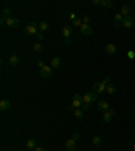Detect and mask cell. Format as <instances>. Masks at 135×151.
Masks as SVG:
<instances>
[{"mask_svg":"<svg viewBox=\"0 0 135 151\" xmlns=\"http://www.w3.org/2000/svg\"><path fill=\"white\" fill-rule=\"evenodd\" d=\"M24 32L27 35H36L39 32V27H38V24L35 22H30L24 26Z\"/></svg>","mask_w":135,"mask_h":151,"instance_id":"obj_1","label":"cell"},{"mask_svg":"<svg viewBox=\"0 0 135 151\" xmlns=\"http://www.w3.org/2000/svg\"><path fill=\"white\" fill-rule=\"evenodd\" d=\"M82 100L84 102H88V104H93L95 101H97V94L95 93V92H88L82 96Z\"/></svg>","mask_w":135,"mask_h":151,"instance_id":"obj_2","label":"cell"},{"mask_svg":"<svg viewBox=\"0 0 135 151\" xmlns=\"http://www.w3.org/2000/svg\"><path fill=\"white\" fill-rule=\"evenodd\" d=\"M84 104V100H82V96L80 94H73L72 98V107L73 108H81Z\"/></svg>","mask_w":135,"mask_h":151,"instance_id":"obj_3","label":"cell"},{"mask_svg":"<svg viewBox=\"0 0 135 151\" xmlns=\"http://www.w3.org/2000/svg\"><path fill=\"white\" fill-rule=\"evenodd\" d=\"M104 115H103V120L105 121V123H109L111 120H112V117L115 115H116V111L113 109V108H109L108 111H105V112H103Z\"/></svg>","mask_w":135,"mask_h":151,"instance_id":"obj_4","label":"cell"},{"mask_svg":"<svg viewBox=\"0 0 135 151\" xmlns=\"http://www.w3.org/2000/svg\"><path fill=\"white\" fill-rule=\"evenodd\" d=\"M51 73H53V69L49 65H45V66L41 69V77L42 78H49L50 76H51Z\"/></svg>","mask_w":135,"mask_h":151,"instance_id":"obj_5","label":"cell"},{"mask_svg":"<svg viewBox=\"0 0 135 151\" xmlns=\"http://www.w3.org/2000/svg\"><path fill=\"white\" fill-rule=\"evenodd\" d=\"M107 89V85L101 84V82H95L93 84V92L96 94H100V93H104Z\"/></svg>","mask_w":135,"mask_h":151,"instance_id":"obj_6","label":"cell"},{"mask_svg":"<svg viewBox=\"0 0 135 151\" xmlns=\"http://www.w3.org/2000/svg\"><path fill=\"white\" fill-rule=\"evenodd\" d=\"M19 19L18 18H12V16H9L7 20H5V24L9 27V28H15V27L19 26Z\"/></svg>","mask_w":135,"mask_h":151,"instance_id":"obj_7","label":"cell"},{"mask_svg":"<svg viewBox=\"0 0 135 151\" xmlns=\"http://www.w3.org/2000/svg\"><path fill=\"white\" fill-rule=\"evenodd\" d=\"M80 28H81V32H82L84 35H86V36L92 35V32H93V28H92L90 24H84V23H82V26H81Z\"/></svg>","mask_w":135,"mask_h":151,"instance_id":"obj_8","label":"cell"},{"mask_svg":"<svg viewBox=\"0 0 135 151\" xmlns=\"http://www.w3.org/2000/svg\"><path fill=\"white\" fill-rule=\"evenodd\" d=\"M97 109H99L100 112H105L109 109V104H108L105 100H99L97 101Z\"/></svg>","mask_w":135,"mask_h":151,"instance_id":"obj_9","label":"cell"},{"mask_svg":"<svg viewBox=\"0 0 135 151\" xmlns=\"http://www.w3.org/2000/svg\"><path fill=\"white\" fill-rule=\"evenodd\" d=\"M65 148H66V151H76V140L73 138L68 139L65 143Z\"/></svg>","mask_w":135,"mask_h":151,"instance_id":"obj_10","label":"cell"},{"mask_svg":"<svg viewBox=\"0 0 135 151\" xmlns=\"http://www.w3.org/2000/svg\"><path fill=\"white\" fill-rule=\"evenodd\" d=\"M50 65H51V69H58L61 65H62V59L59 57H54V58H51V61H50Z\"/></svg>","mask_w":135,"mask_h":151,"instance_id":"obj_11","label":"cell"},{"mask_svg":"<svg viewBox=\"0 0 135 151\" xmlns=\"http://www.w3.org/2000/svg\"><path fill=\"white\" fill-rule=\"evenodd\" d=\"M122 26L126 27V28H131V27L134 26V19L131 18V16H124L123 22H122Z\"/></svg>","mask_w":135,"mask_h":151,"instance_id":"obj_12","label":"cell"},{"mask_svg":"<svg viewBox=\"0 0 135 151\" xmlns=\"http://www.w3.org/2000/svg\"><path fill=\"white\" fill-rule=\"evenodd\" d=\"M105 53L108 55H115L116 54V46L113 43H107L105 44Z\"/></svg>","mask_w":135,"mask_h":151,"instance_id":"obj_13","label":"cell"},{"mask_svg":"<svg viewBox=\"0 0 135 151\" xmlns=\"http://www.w3.org/2000/svg\"><path fill=\"white\" fill-rule=\"evenodd\" d=\"M9 107H11V102H9L7 98H3V100L0 101V111H1V112L8 111Z\"/></svg>","mask_w":135,"mask_h":151,"instance_id":"obj_14","label":"cell"},{"mask_svg":"<svg viewBox=\"0 0 135 151\" xmlns=\"http://www.w3.org/2000/svg\"><path fill=\"white\" fill-rule=\"evenodd\" d=\"M73 32V28L70 26H63L62 27V36L63 38H70Z\"/></svg>","mask_w":135,"mask_h":151,"instance_id":"obj_15","label":"cell"},{"mask_svg":"<svg viewBox=\"0 0 135 151\" xmlns=\"http://www.w3.org/2000/svg\"><path fill=\"white\" fill-rule=\"evenodd\" d=\"M9 65H11L12 67L19 65V57L16 55V54H11V57H9Z\"/></svg>","mask_w":135,"mask_h":151,"instance_id":"obj_16","label":"cell"},{"mask_svg":"<svg viewBox=\"0 0 135 151\" xmlns=\"http://www.w3.org/2000/svg\"><path fill=\"white\" fill-rule=\"evenodd\" d=\"M105 92H107L108 94H115L117 92V88H116V85H113V84H109L107 85V89H105Z\"/></svg>","mask_w":135,"mask_h":151,"instance_id":"obj_17","label":"cell"},{"mask_svg":"<svg viewBox=\"0 0 135 151\" xmlns=\"http://www.w3.org/2000/svg\"><path fill=\"white\" fill-rule=\"evenodd\" d=\"M130 9H131V7L128 4H123V5H122V8H120V13L123 15V16H128Z\"/></svg>","mask_w":135,"mask_h":151,"instance_id":"obj_18","label":"cell"},{"mask_svg":"<svg viewBox=\"0 0 135 151\" xmlns=\"http://www.w3.org/2000/svg\"><path fill=\"white\" fill-rule=\"evenodd\" d=\"M38 27H39V31L41 32H45V31H47L50 28V26H49V23L47 22H39L38 23Z\"/></svg>","mask_w":135,"mask_h":151,"instance_id":"obj_19","label":"cell"},{"mask_svg":"<svg viewBox=\"0 0 135 151\" xmlns=\"http://www.w3.org/2000/svg\"><path fill=\"white\" fill-rule=\"evenodd\" d=\"M26 146H27V148H28V150H34V148L36 147L35 139H28V140H27V143H26Z\"/></svg>","mask_w":135,"mask_h":151,"instance_id":"obj_20","label":"cell"},{"mask_svg":"<svg viewBox=\"0 0 135 151\" xmlns=\"http://www.w3.org/2000/svg\"><path fill=\"white\" fill-rule=\"evenodd\" d=\"M74 116L77 119H84V109L82 108H76L74 109Z\"/></svg>","mask_w":135,"mask_h":151,"instance_id":"obj_21","label":"cell"},{"mask_svg":"<svg viewBox=\"0 0 135 151\" xmlns=\"http://www.w3.org/2000/svg\"><path fill=\"white\" fill-rule=\"evenodd\" d=\"M112 1H111V0H101V7H104V8H111V7H112Z\"/></svg>","mask_w":135,"mask_h":151,"instance_id":"obj_22","label":"cell"},{"mask_svg":"<svg viewBox=\"0 0 135 151\" xmlns=\"http://www.w3.org/2000/svg\"><path fill=\"white\" fill-rule=\"evenodd\" d=\"M123 19H124V16H123L120 12L115 13V16H113V20H115V23H122V22H123Z\"/></svg>","mask_w":135,"mask_h":151,"instance_id":"obj_23","label":"cell"},{"mask_svg":"<svg viewBox=\"0 0 135 151\" xmlns=\"http://www.w3.org/2000/svg\"><path fill=\"white\" fill-rule=\"evenodd\" d=\"M92 142H93V144L96 147L101 146V138L100 136H93V139H92Z\"/></svg>","mask_w":135,"mask_h":151,"instance_id":"obj_24","label":"cell"},{"mask_svg":"<svg viewBox=\"0 0 135 151\" xmlns=\"http://www.w3.org/2000/svg\"><path fill=\"white\" fill-rule=\"evenodd\" d=\"M42 50H43L42 43H34V51H35V53H41Z\"/></svg>","mask_w":135,"mask_h":151,"instance_id":"obj_25","label":"cell"},{"mask_svg":"<svg viewBox=\"0 0 135 151\" xmlns=\"http://www.w3.org/2000/svg\"><path fill=\"white\" fill-rule=\"evenodd\" d=\"M73 26H76V27H81L82 26V20H81V19H74V20H73Z\"/></svg>","mask_w":135,"mask_h":151,"instance_id":"obj_26","label":"cell"},{"mask_svg":"<svg viewBox=\"0 0 135 151\" xmlns=\"http://www.w3.org/2000/svg\"><path fill=\"white\" fill-rule=\"evenodd\" d=\"M93 107V104H88V102H84V104H82V109H84V111H88V109H90V108Z\"/></svg>","mask_w":135,"mask_h":151,"instance_id":"obj_27","label":"cell"},{"mask_svg":"<svg viewBox=\"0 0 135 151\" xmlns=\"http://www.w3.org/2000/svg\"><path fill=\"white\" fill-rule=\"evenodd\" d=\"M127 57L130 58V59H134V58H135V51H132V50H130V51L127 53Z\"/></svg>","mask_w":135,"mask_h":151,"instance_id":"obj_28","label":"cell"},{"mask_svg":"<svg viewBox=\"0 0 135 151\" xmlns=\"http://www.w3.org/2000/svg\"><path fill=\"white\" fill-rule=\"evenodd\" d=\"M81 20H82V23H84V24H88V22H89V16H88V15H85V16L81 19Z\"/></svg>","mask_w":135,"mask_h":151,"instance_id":"obj_29","label":"cell"},{"mask_svg":"<svg viewBox=\"0 0 135 151\" xmlns=\"http://www.w3.org/2000/svg\"><path fill=\"white\" fill-rule=\"evenodd\" d=\"M36 38H38V40H42L43 39V32H38V34H36Z\"/></svg>","mask_w":135,"mask_h":151,"instance_id":"obj_30","label":"cell"},{"mask_svg":"<svg viewBox=\"0 0 135 151\" xmlns=\"http://www.w3.org/2000/svg\"><path fill=\"white\" fill-rule=\"evenodd\" d=\"M101 84H104V85H108V84H109V77H105V78L101 81Z\"/></svg>","mask_w":135,"mask_h":151,"instance_id":"obj_31","label":"cell"},{"mask_svg":"<svg viewBox=\"0 0 135 151\" xmlns=\"http://www.w3.org/2000/svg\"><path fill=\"white\" fill-rule=\"evenodd\" d=\"M63 43L66 44V46H69V44L72 43V39H70V38H65V42H63Z\"/></svg>","mask_w":135,"mask_h":151,"instance_id":"obj_32","label":"cell"},{"mask_svg":"<svg viewBox=\"0 0 135 151\" xmlns=\"http://www.w3.org/2000/svg\"><path fill=\"white\" fill-rule=\"evenodd\" d=\"M92 4H93V5H100V4H101V0H93V1H92Z\"/></svg>","mask_w":135,"mask_h":151,"instance_id":"obj_33","label":"cell"},{"mask_svg":"<svg viewBox=\"0 0 135 151\" xmlns=\"http://www.w3.org/2000/svg\"><path fill=\"white\" fill-rule=\"evenodd\" d=\"M69 18L72 19V20H74V19H77V18H76V15H74V12H70V13H69Z\"/></svg>","mask_w":135,"mask_h":151,"instance_id":"obj_34","label":"cell"},{"mask_svg":"<svg viewBox=\"0 0 135 151\" xmlns=\"http://www.w3.org/2000/svg\"><path fill=\"white\" fill-rule=\"evenodd\" d=\"M32 151H46V150L43 148V147H35V148H34Z\"/></svg>","mask_w":135,"mask_h":151,"instance_id":"obj_35","label":"cell"},{"mask_svg":"<svg viewBox=\"0 0 135 151\" xmlns=\"http://www.w3.org/2000/svg\"><path fill=\"white\" fill-rule=\"evenodd\" d=\"M113 27H115V28H120L122 23H113Z\"/></svg>","mask_w":135,"mask_h":151,"instance_id":"obj_36","label":"cell"},{"mask_svg":"<svg viewBox=\"0 0 135 151\" xmlns=\"http://www.w3.org/2000/svg\"><path fill=\"white\" fill-rule=\"evenodd\" d=\"M36 65H38V66H39L41 69H42V67L45 66V65H43V62H42V61H38V62H36Z\"/></svg>","mask_w":135,"mask_h":151,"instance_id":"obj_37","label":"cell"},{"mask_svg":"<svg viewBox=\"0 0 135 151\" xmlns=\"http://www.w3.org/2000/svg\"><path fill=\"white\" fill-rule=\"evenodd\" d=\"M78 138H80V135H78V133H74V135H73V139H74V140H76V139H78Z\"/></svg>","mask_w":135,"mask_h":151,"instance_id":"obj_38","label":"cell"},{"mask_svg":"<svg viewBox=\"0 0 135 151\" xmlns=\"http://www.w3.org/2000/svg\"><path fill=\"white\" fill-rule=\"evenodd\" d=\"M132 148H134V150H135V142L132 143Z\"/></svg>","mask_w":135,"mask_h":151,"instance_id":"obj_39","label":"cell"},{"mask_svg":"<svg viewBox=\"0 0 135 151\" xmlns=\"http://www.w3.org/2000/svg\"><path fill=\"white\" fill-rule=\"evenodd\" d=\"M28 151H32V150H28Z\"/></svg>","mask_w":135,"mask_h":151,"instance_id":"obj_40","label":"cell"}]
</instances>
